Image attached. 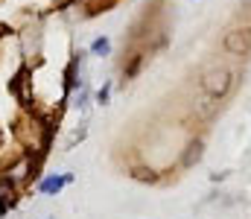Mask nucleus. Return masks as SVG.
Wrapping results in <instances>:
<instances>
[{
    "mask_svg": "<svg viewBox=\"0 0 251 219\" xmlns=\"http://www.w3.org/2000/svg\"><path fill=\"white\" fill-rule=\"evenodd\" d=\"M201 94L210 99V102H222L231 91H234V71L225 68V65H216L210 71L201 73Z\"/></svg>",
    "mask_w": 251,
    "mask_h": 219,
    "instance_id": "1",
    "label": "nucleus"
},
{
    "mask_svg": "<svg viewBox=\"0 0 251 219\" xmlns=\"http://www.w3.org/2000/svg\"><path fill=\"white\" fill-rule=\"evenodd\" d=\"M222 50H225L228 56H234V59L249 56V53H251V24L228 29V32H225V38H222Z\"/></svg>",
    "mask_w": 251,
    "mask_h": 219,
    "instance_id": "2",
    "label": "nucleus"
},
{
    "mask_svg": "<svg viewBox=\"0 0 251 219\" xmlns=\"http://www.w3.org/2000/svg\"><path fill=\"white\" fill-rule=\"evenodd\" d=\"M70 181H73L70 172H50V175H44V178L38 181V193H41V196H59Z\"/></svg>",
    "mask_w": 251,
    "mask_h": 219,
    "instance_id": "3",
    "label": "nucleus"
},
{
    "mask_svg": "<svg viewBox=\"0 0 251 219\" xmlns=\"http://www.w3.org/2000/svg\"><path fill=\"white\" fill-rule=\"evenodd\" d=\"M201 158H204V141L201 138H190L187 146L181 149V167L184 170H193Z\"/></svg>",
    "mask_w": 251,
    "mask_h": 219,
    "instance_id": "4",
    "label": "nucleus"
},
{
    "mask_svg": "<svg viewBox=\"0 0 251 219\" xmlns=\"http://www.w3.org/2000/svg\"><path fill=\"white\" fill-rule=\"evenodd\" d=\"M128 175H131L134 181H140V184H158V181H161V175H158L152 167H146V164L131 167V170H128Z\"/></svg>",
    "mask_w": 251,
    "mask_h": 219,
    "instance_id": "5",
    "label": "nucleus"
},
{
    "mask_svg": "<svg viewBox=\"0 0 251 219\" xmlns=\"http://www.w3.org/2000/svg\"><path fill=\"white\" fill-rule=\"evenodd\" d=\"M15 199H18V181H12L9 175H0V202L12 208Z\"/></svg>",
    "mask_w": 251,
    "mask_h": 219,
    "instance_id": "6",
    "label": "nucleus"
},
{
    "mask_svg": "<svg viewBox=\"0 0 251 219\" xmlns=\"http://www.w3.org/2000/svg\"><path fill=\"white\" fill-rule=\"evenodd\" d=\"M143 62H146V53H143V50L131 53V56H128V62L123 65V79H134V76L140 73V68H143Z\"/></svg>",
    "mask_w": 251,
    "mask_h": 219,
    "instance_id": "7",
    "label": "nucleus"
},
{
    "mask_svg": "<svg viewBox=\"0 0 251 219\" xmlns=\"http://www.w3.org/2000/svg\"><path fill=\"white\" fill-rule=\"evenodd\" d=\"M108 53H111V38H108V35H97V38H94V44H91V56L105 59Z\"/></svg>",
    "mask_w": 251,
    "mask_h": 219,
    "instance_id": "8",
    "label": "nucleus"
},
{
    "mask_svg": "<svg viewBox=\"0 0 251 219\" xmlns=\"http://www.w3.org/2000/svg\"><path fill=\"white\" fill-rule=\"evenodd\" d=\"M88 97H91V91H88V85L82 82V85L73 91V97H70V105H73V108H85V105H88Z\"/></svg>",
    "mask_w": 251,
    "mask_h": 219,
    "instance_id": "9",
    "label": "nucleus"
},
{
    "mask_svg": "<svg viewBox=\"0 0 251 219\" xmlns=\"http://www.w3.org/2000/svg\"><path fill=\"white\" fill-rule=\"evenodd\" d=\"M108 99H111V82H105V85L97 91V102H100V105H105Z\"/></svg>",
    "mask_w": 251,
    "mask_h": 219,
    "instance_id": "10",
    "label": "nucleus"
},
{
    "mask_svg": "<svg viewBox=\"0 0 251 219\" xmlns=\"http://www.w3.org/2000/svg\"><path fill=\"white\" fill-rule=\"evenodd\" d=\"M0 144H3V135H0Z\"/></svg>",
    "mask_w": 251,
    "mask_h": 219,
    "instance_id": "11",
    "label": "nucleus"
},
{
    "mask_svg": "<svg viewBox=\"0 0 251 219\" xmlns=\"http://www.w3.org/2000/svg\"><path fill=\"white\" fill-rule=\"evenodd\" d=\"M47 219H56V217H47Z\"/></svg>",
    "mask_w": 251,
    "mask_h": 219,
    "instance_id": "12",
    "label": "nucleus"
}]
</instances>
